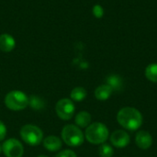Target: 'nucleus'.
<instances>
[{"label":"nucleus","instance_id":"f257e3e1","mask_svg":"<svg viewBox=\"0 0 157 157\" xmlns=\"http://www.w3.org/2000/svg\"><path fill=\"white\" fill-rule=\"evenodd\" d=\"M119 124L129 131H136L143 124V116L141 112L131 107L121 109L117 115Z\"/></svg>","mask_w":157,"mask_h":157},{"label":"nucleus","instance_id":"f03ea898","mask_svg":"<svg viewBox=\"0 0 157 157\" xmlns=\"http://www.w3.org/2000/svg\"><path fill=\"white\" fill-rule=\"evenodd\" d=\"M85 136L92 144H102L109 137V130L107 126L100 122H94L87 126Z\"/></svg>","mask_w":157,"mask_h":157},{"label":"nucleus","instance_id":"7ed1b4c3","mask_svg":"<svg viewBox=\"0 0 157 157\" xmlns=\"http://www.w3.org/2000/svg\"><path fill=\"white\" fill-rule=\"evenodd\" d=\"M62 138L67 145L76 147L84 143L85 135L78 126L68 124L62 131Z\"/></svg>","mask_w":157,"mask_h":157},{"label":"nucleus","instance_id":"20e7f679","mask_svg":"<svg viewBox=\"0 0 157 157\" xmlns=\"http://www.w3.org/2000/svg\"><path fill=\"white\" fill-rule=\"evenodd\" d=\"M5 104L6 108L11 110H22L29 106V98L25 93L19 90H13L6 94Z\"/></svg>","mask_w":157,"mask_h":157},{"label":"nucleus","instance_id":"39448f33","mask_svg":"<svg viewBox=\"0 0 157 157\" xmlns=\"http://www.w3.org/2000/svg\"><path fill=\"white\" fill-rule=\"evenodd\" d=\"M20 137L26 144L35 146V145H39L42 142L43 132L38 126L32 124H27L21 128Z\"/></svg>","mask_w":157,"mask_h":157},{"label":"nucleus","instance_id":"423d86ee","mask_svg":"<svg viewBox=\"0 0 157 157\" xmlns=\"http://www.w3.org/2000/svg\"><path fill=\"white\" fill-rule=\"evenodd\" d=\"M55 110L60 119L63 121H69L73 118L75 108L71 99L62 98L56 103Z\"/></svg>","mask_w":157,"mask_h":157},{"label":"nucleus","instance_id":"0eeeda50","mask_svg":"<svg viewBox=\"0 0 157 157\" xmlns=\"http://www.w3.org/2000/svg\"><path fill=\"white\" fill-rule=\"evenodd\" d=\"M2 151L6 157H22L24 148L22 144L17 139H8L2 145Z\"/></svg>","mask_w":157,"mask_h":157},{"label":"nucleus","instance_id":"6e6552de","mask_svg":"<svg viewBox=\"0 0 157 157\" xmlns=\"http://www.w3.org/2000/svg\"><path fill=\"white\" fill-rule=\"evenodd\" d=\"M110 142L115 147L123 148L130 144V136L126 132L118 130L112 132L110 136Z\"/></svg>","mask_w":157,"mask_h":157},{"label":"nucleus","instance_id":"1a4fd4ad","mask_svg":"<svg viewBox=\"0 0 157 157\" xmlns=\"http://www.w3.org/2000/svg\"><path fill=\"white\" fill-rule=\"evenodd\" d=\"M135 143L137 146L143 150L149 149L153 144V138L151 134L146 131H140L135 137Z\"/></svg>","mask_w":157,"mask_h":157},{"label":"nucleus","instance_id":"9d476101","mask_svg":"<svg viewBox=\"0 0 157 157\" xmlns=\"http://www.w3.org/2000/svg\"><path fill=\"white\" fill-rule=\"evenodd\" d=\"M16 46L15 39L7 33L0 35V51L4 52H9L14 50Z\"/></svg>","mask_w":157,"mask_h":157},{"label":"nucleus","instance_id":"9b49d317","mask_svg":"<svg viewBox=\"0 0 157 157\" xmlns=\"http://www.w3.org/2000/svg\"><path fill=\"white\" fill-rule=\"evenodd\" d=\"M43 146L50 152H56L62 148V141L59 137L51 135L43 140Z\"/></svg>","mask_w":157,"mask_h":157},{"label":"nucleus","instance_id":"f8f14e48","mask_svg":"<svg viewBox=\"0 0 157 157\" xmlns=\"http://www.w3.org/2000/svg\"><path fill=\"white\" fill-rule=\"evenodd\" d=\"M112 92H113V89L109 86H108L107 84L101 85V86H98L96 88L95 97H96L97 99L104 101V100H107V99L109 98Z\"/></svg>","mask_w":157,"mask_h":157},{"label":"nucleus","instance_id":"ddd939ff","mask_svg":"<svg viewBox=\"0 0 157 157\" xmlns=\"http://www.w3.org/2000/svg\"><path fill=\"white\" fill-rule=\"evenodd\" d=\"M76 125L80 128H86L91 122V115L87 111H81L75 116Z\"/></svg>","mask_w":157,"mask_h":157},{"label":"nucleus","instance_id":"4468645a","mask_svg":"<svg viewBox=\"0 0 157 157\" xmlns=\"http://www.w3.org/2000/svg\"><path fill=\"white\" fill-rule=\"evenodd\" d=\"M107 81V85L109 86L113 90H120L121 87H122V84H123V81H122V78L120 76V75H109L106 79Z\"/></svg>","mask_w":157,"mask_h":157},{"label":"nucleus","instance_id":"2eb2a0df","mask_svg":"<svg viewBox=\"0 0 157 157\" xmlns=\"http://www.w3.org/2000/svg\"><path fill=\"white\" fill-rule=\"evenodd\" d=\"M70 96H71L72 100L74 101H77V102L83 101L86 97V90L84 87L78 86L72 90Z\"/></svg>","mask_w":157,"mask_h":157},{"label":"nucleus","instance_id":"dca6fc26","mask_svg":"<svg viewBox=\"0 0 157 157\" xmlns=\"http://www.w3.org/2000/svg\"><path fill=\"white\" fill-rule=\"evenodd\" d=\"M145 76L151 82L157 83V63L149 64L145 69Z\"/></svg>","mask_w":157,"mask_h":157},{"label":"nucleus","instance_id":"f3484780","mask_svg":"<svg viewBox=\"0 0 157 157\" xmlns=\"http://www.w3.org/2000/svg\"><path fill=\"white\" fill-rule=\"evenodd\" d=\"M29 104L31 108H33L35 109H40L44 108L43 100L40 98L35 97V96H32L30 98H29Z\"/></svg>","mask_w":157,"mask_h":157},{"label":"nucleus","instance_id":"a211bd4d","mask_svg":"<svg viewBox=\"0 0 157 157\" xmlns=\"http://www.w3.org/2000/svg\"><path fill=\"white\" fill-rule=\"evenodd\" d=\"M113 149L110 145L102 144V145L98 149V154L100 157H112L113 155Z\"/></svg>","mask_w":157,"mask_h":157},{"label":"nucleus","instance_id":"6ab92c4d","mask_svg":"<svg viewBox=\"0 0 157 157\" xmlns=\"http://www.w3.org/2000/svg\"><path fill=\"white\" fill-rule=\"evenodd\" d=\"M93 14L96 17H102L104 15V9L102 8V6L100 5H96L93 7Z\"/></svg>","mask_w":157,"mask_h":157},{"label":"nucleus","instance_id":"aec40b11","mask_svg":"<svg viewBox=\"0 0 157 157\" xmlns=\"http://www.w3.org/2000/svg\"><path fill=\"white\" fill-rule=\"evenodd\" d=\"M55 157H76V155L72 150H63L59 152Z\"/></svg>","mask_w":157,"mask_h":157},{"label":"nucleus","instance_id":"412c9836","mask_svg":"<svg viewBox=\"0 0 157 157\" xmlns=\"http://www.w3.org/2000/svg\"><path fill=\"white\" fill-rule=\"evenodd\" d=\"M6 134V125L0 121V141H3Z\"/></svg>","mask_w":157,"mask_h":157},{"label":"nucleus","instance_id":"4be33fe9","mask_svg":"<svg viewBox=\"0 0 157 157\" xmlns=\"http://www.w3.org/2000/svg\"><path fill=\"white\" fill-rule=\"evenodd\" d=\"M38 157H49V156H47V155H40V156H38Z\"/></svg>","mask_w":157,"mask_h":157},{"label":"nucleus","instance_id":"5701e85b","mask_svg":"<svg viewBox=\"0 0 157 157\" xmlns=\"http://www.w3.org/2000/svg\"><path fill=\"white\" fill-rule=\"evenodd\" d=\"M1 151H2V146H1V144H0V153H1Z\"/></svg>","mask_w":157,"mask_h":157}]
</instances>
